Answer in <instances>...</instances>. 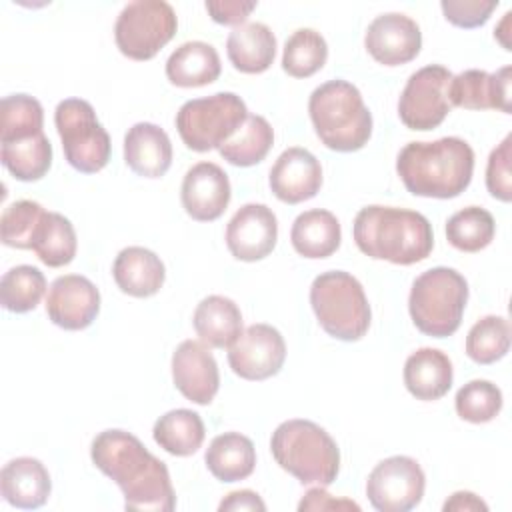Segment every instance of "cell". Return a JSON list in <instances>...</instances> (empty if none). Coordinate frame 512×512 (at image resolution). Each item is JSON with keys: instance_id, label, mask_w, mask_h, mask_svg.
<instances>
[{"instance_id": "35", "label": "cell", "mask_w": 512, "mask_h": 512, "mask_svg": "<svg viewBox=\"0 0 512 512\" xmlns=\"http://www.w3.org/2000/svg\"><path fill=\"white\" fill-rule=\"evenodd\" d=\"M46 292L44 274L30 264H20L4 272L0 280V302L8 312L24 314L34 310Z\"/></svg>"}, {"instance_id": "9", "label": "cell", "mask_w": 512, "mask_h": 512, "mask_svg": "<svg viewBox=\"0 0 512 512\" xmlns=\"http://www.w3.org/2000/svg\"><path fill=\"white\" fill-rule=\"evenodd\" d=\"M54 124L62 140L66 162L82 172H100L110 160V136L98 122L90 102L66 98L54 110Z\"/></svg>"}, {"instance_id": "1", "label": "cell", "mask_w": 512, "mask_h": 512, "mask_svg": "<svg viewBox=\"0 0 512 512\" xmlns=\"http://www.w3.org/2000/svg\"><path fill=\"white\" fill-rule=\"evenodd\" d=\"M94 466L118 484L126 510L172 512L176 494L168 466L150 454L130 432L110 428L100 432L90 446Z\"/></svg>"}, {"instance_id": "24", "label": "cell", "mask_w": 512, "mask_h": 512, "mask_svg": "<svg viewBox=\"0 0 512 512\" xmlns=\"http://www.w3.org/2000/svg\"><path fill=\"white\" fill-rule=\"evenodd\" d=\"M406 390L424 402H432L448 394L454 378L450 358L436 348H418L404 362Z\"/></svg>"}, {"instance_id": "29", "label": "cell", "mask_w": 512, "mask_h": 512, "mask_svg": "<svg viewBox=\"0 0 512 512\" xmlns=\"http://www.w3.org/2000/svg\"><path fill=\"white\" fill-rule=\"evenodd\" d=\"M204 462L216 480L238 482L254 472L256 448L248 436L240 432H224L212 438Z\"/></svg>"}, {"instance_id": "13", "label": "cell", "mask_w": 512, "mask_h": 512, "mask_svg": "<svg viewBox=\"0 0 512 512\" xmlns=\"http://www.w3.org/2000/svg\"><path fill=\"white\" fill-rule=\"evenodd\" d=\"M286 360L282 334L270 324H252L228 348V364L244 380L276 376Z\"/></svg>"}, {"instance_id": "41", "label": "cell", "mask_w": 512, "mask_h": 512, "mask_svg": "<svg viewBox=\"0 0 512 512\" xmlns=\"http://www.w3.org/2000/svg\"><path fill=\"white\" fill-rule=\"evenodd\" d=\"M510 150L512 134H508L488 156L486 164V188L492 198L500 202L512 200V174H510Z\"/></svg>"}, {"instance_id": "43", "label": "cell", "mask_w": 512, "mask_h": 512, "mask_svg": "<svg viewBox=\"0 0 512 512\" xmlns=\"http://www.w3.org/2000/svg\"><path fill=\"white\" fill-rule=\"evenodd\" d=\"M206 10L210 18L226 26H242L250 12L256 8L254 0H208Z\"/></svg>"}, {"instance_id": "44", "label": "cell", "mask_w": 512, "mask_h": 512, "mask_svg": "<svg viewBox=\"0 0 512 512\" xmlns=\"http://www.w3.org/2000/svg\"><path fill=\"white\" fill-rule=\"evenodd\" d=\"M298 510H360V506L346 498H334L324 490V486L310 488L300 500Z\"/></svg>"}, {"instance_id": "5", "label": "cell", "mask_w": 512, "mask_h": 512, "mask_svg": "<svg viewBox=\"0 0 512 512\" xmlns=\"http://www.w3.org/2000/svg\"><path fill=\"white\" fill-rule=\"evenodd\" d=\"M276 464L302 484L330 486L340 470V450L334 438L312 420H286L270 438Z\"/></svg>"}, {"instance_id": "19", "label": "cell", "mask_w": 512, "mask_h": 512, "mask_svg": "<svg viewBox=\"0 0 512 512\" xmlns=\"http://www.w3.org/2000/svg\"><path fill=\"white\" fill-rule=\"evenodd\" d=\"M270 190L286 204H300L314 198L322 186V166L318 158L300 146L286 148L270 168Z\"/></svg>"}, {"instance_id": "27", "label": "cell", "mask_w": 512, "mask_h": 512, "mask_svg": "<svg viewBox=\"0 0 512 512\" xmlns=\"http://www.w3.org/2000/svg\"><path fill=\"white\" fill-rule=\"evenodd\" d=\"M192 326L204 344L230 348L242 334V312L234 300L212 294L196 306Z\"/></svg>"}, {"instance_id": "31", "label": "cell", "mask_w": 512, "mask_h": 512, "mask_svg": "<svg viewBox=\"0 0 512 512\" xmlns=\"http://www.w3.org/2000/svg\"><path fill=\"white\" fill-rule=\"evenodd\" d=\"M78 248L72 222L58 212H44L32 238V250L38 260L50 268L66 266L74 260Z\"/></svg>"}, {"instance_id": "4", "label": "cell", "mask_w": 512, "mask_h": 512, "mask_svg": "<svg viewBox=\"0 0 512 512\" xmlns=\"http://www.w3.org/2000/svg\"><path fill=\"white\" fill-rule=\"evenodd\" d=\"M308 114L320 142L336 152H356L372 136V114L360 90L346 80H328L312 90Z\"/></svg>"}, {"instance_id": "15", "label": "cell", "mask_w": 512, "mask_h": 512, "mask_svg": "<svg viewBox=\"0 0 512 512\" xmlns=\"http://www.w3.org/2000/svg\"><path fill=\"white\" fill-rule=\"evenodd\" d=\"M364 46L376 62L384 66H400L418 56L422 48V32L410 16L386 12L368 24Z\"/></svg>"}, {"instance_id": "14", "label": "cell", "mask_w": 512, "mask_h": 512, "mask_svg": "<svg viewBox=\"0 0 512 512\" xmlns=\"http://www.w3.org/2000/svg\"><path fill=\"white\" fill-rule=\"evenodd\" d=\"M100 312L98 288L80 274L58 276L46 294V314L58 328L84 330Z\"/></svg>"}, {"instance_id": "21", "label": "cell", "mask_w": 512, "mask_h": 512, "mask_svg": "<svg viewBox=\"0 0 512 512\" xmlns=\"http://www.w3.org/2000/svg\"><path fill=\"white\" fill-rule=\"evenodd\" d=\"M124 162L144 178H160L172 164L168 134L152 122H136L124 136Z\"/></svg>"}, {"instance_id": "2", "label": "cell", "mask_w": 512, "mask_h": 512, "mask_svg": "<svg viewBox=\"0 0 512 512\" xmlns=\"http://www.w3.org/2000/svg\"><path fill=\"white\" fill-rule=\"evenodd\" d=\"M396 172L414 196L456 198L470 186L474 150L458 136L434 142H408L398 152Z\"/></svg>"}, {"instance_id": "16", "label": "cell", "mask_w": 512, "mask_h": 512, "mask_svg": "<svg viewBox=\"0 0 512 512\" xmlns=\"http://www.w3.org/2000/svg\"><path fill=\"white\" fill-rule=\"evenodd\" d=\"M276 240L278 220L266 204H244L226 226V246L242 262L266 258L274 250Z\"/></svg>"}, {"instance_id": "25", "label": "cell", "mask_w": 512, "mask_h": 512, "mask_svg": "<svg viewBox=\"0 0 512 512\" xmlns=\"http://www.w3.org/2000/svg\"><path fill=\"white\" fill-rule=\"evenodd\" d=\"M222 72L216 48L202 40L180 44L166 60V78L180 88H198L218 80Z\"/></svg>"}, {"instance_id": "46", "label": "cell", "mask_w": 512, "mask_h": 512, "mask_svg": "<svg viewBox=\"0 0 512 512\" xmlns=\"http://www.w3.org/2000/svg\"><path fill=\"white\" fill-rule=\"evenodd\" d=\"M444 512H474V510H482L486 512L488 510V504L484 500H480L474 492H468V490H460V492H454L442 506Z\"/></svg>"}, {"instance_id": "34", "label": "cell", "mask_w": 512, "mask_h": 512, "mask_svg": "<svg viewBox=\"0 0 512 512\" xmlns=\"http://www.w3.org/2000/svg\"><path fill=\"white\" fill-rule=\"evenodd\" d=\"M496 234L492 214L480 206H468L452 214L446 222V238L460 252H480Z\"/></svg>"}, {"instance_id": "23", "label": "cell", "mask_w": 512, "mask_h": 512, "mask_svg": "<svg viewBox=\"0 0 512 512\" xmlns=\"http://www.w3.org/2000/svg\"><path fill=\"white\" fill-rule=\"evenodd\" d=\"M112 276L116 286L134 298L154 296L164 280L166 268L160 256L142 246H128L118 252L112 264Z\"/></svg>"}, {"instance_id": "38", "label": "cell", "mask_w": 512, "mask_h": 512, "mask_svg": "<svg viewBox=\"0 0 512 512\" xmlns=\"http://www.w3.org/2000/svg\"><path fill=\"white\" fill-rule=\"evenodd\" d=\"M510 348V324L504 316L480 318L466 336V354L476 364H494Z\"/></svg>"}, {"instance_id": "45", "label": "cell", "mask_w": 512, "mask_h": 512, "mask_svg": "<svg viewBox=\"0 0 512 512\" xmlns=\"http://www.w3.org/2000/svg\"><path fill=\"white\" fill-rule=\"evenodd\" d=\"M220 512H238V510H258L264 512L266 504L254 490H236L230 492L218 506Z\"/></svg>"}, {"instance_id": "36", "label": "cell", "mask_w": 512, "mask_h": 512, "mask_svg": "<svg viewBox=\"0 0 512 512\" xmlns=\"http://www.w3.org/2000/svg\"><path fill=\"white\" fill-rule=\"evenodd\" d=\"M328 58V44L324 36L312 28H298L284 44L282 68L294 78H308L316 74Z\"/></svg>"}, {"instance_id": "7", "label": "cell", "mask_w": 512, "mask_h": 512, "mask_svg": "<svg viewBox=\"0 0 512 512\" xmlns=\"http://www.w3.org/2000/svg\"><path fill=\"white\" fill-rule=\"evenodd\" d=\"M310 304L318 324L336 340H360L372 320L370 304L362 284L344 270H328L314 278Z\"/></svg>"}, {"instance_id": "26", "label": "cell", "mask_w": 512, "mask_h": 512, "mask_svg": "<svg viewBox=\"0 0 512 512\" xmlns=\"http://www.w3.org/2000/svg\"><path fill=\"white\" fill-rule=\"evenodd\" d=\"M226 54L232 66L244 74L266 72L276 56V36L262 22L236 26L228 34Z\"/></svg>"}, {"instance_id": "42", "label": "cell", "mask_w": 512, "mask_h": 512, "mask_svg": "<svg viewBox=\"0 0 512 512\" xmlns=\"http://www.w3.org/2000/svg\"><path fill=\"white\" fill-rule=\"evenodd\" d=\"M498 0H442L444 18L458 28H478L488 22Z\"/></svg>"}, {"instance_id": "11", "label": "cell", "mask_w": 512, "mask_h": 512, "mask_svg": "<svg viewBox=\"0 0 512 512\" xmlns=\"http://www.w3.org/2000/svg\"><path fill=\"white\" fill-rule=\"evenodd\" d=\"M450 80L452 72L440 64H428L410 74L398 100L402 124L420 132L440 126L452 110L448 100Z\"/></svg>"}, {"instance_id": "22", "label": "cell", "mask_w": 512, "mask_h": 512, "mask_svg": "<svg viewBox=\"0 0 512 512\" xmlns=\"http://www.w3.org/2000/svg\"><path fill=\"white\" fill-rule=\"evenodd\" d=\"M52 490L46 466L32 456H20L4 464L0 472V492L4 500L22 510H34L46 504Z\"/></svg>"}, {"instance_id": "39", "label": "cell", "mask_w": 512, "mask_h": 512, "mask_svg": "<svg viewBox=\"0 0 512 512\" xmlns=\"http://www.w3.org/2000/svg\"><path fill=\"white\" fill-rule=\"evenodd\" d=\"M454 406L462 420L484 424L500 414L502 392L490 380H470L456 392Z\"/></svg>"}, {"instance_id": "10", "label": "cell", "mask_w": 512, "mask_h": 512, "mask_svg": "<svg viewBox=\"0 0 512 512\" xmlns=\"http://www.w3.org/2000/svg\"><path fill=\"white\" fill-rule=\"evenodd\" d=\"M178 28L174 8L164 0H134L122 8L114 24L118 50L132 60H150Z\"/></svg>"}, {"instance_id": "37", "label": "cell", "mask_w": 512, "mask_h": 512, "mask_svg": "<svg viewBox=\"0 0 512 512\" xmlns=\"http://www.w3.org/2000/svg\"><path fill=\"white\" fill-rule=\"evenodd\" d=\"M42 104L28 94H10L0 102V144L44 132Z\"/></svg>"}, {"instance_id": "40", "label": "cell", "mask_w": 512, "mask_h": 512, "mask_svg": "<svg viewBox=\"0 0 512 512\" xmlns=\"http://www.w3.org/2000/svg\"><path fill=\"white\" fill-rule=\"evenodd\" d=\"M46 210L34 200H16L4 208L0 218V238L10 248L32 250L34 232Z\"/></svg>"}, {"instance_id": "3", "label": "cell", "mask_w": 512, "mask_h": 512, "mask_svg": "<svg viewBox=\"0 0 512 512\" xmlns=\"http://www.w3.org/2000/svg\"><path fill=\"white\" fill-rule=\"evenodd\" d=\"M352 234L362 254L398 266L428 258L434 246L428 218L416 210L394 206L372 204L362 208L354 218Z\"/></svg>"}, {"instance_id": "33", "label": "cell", "mask_w": 512, "mask_h": 512, "mask_svg": "<svg viewBox=\"0 0 512 512\" xmlns=\"http://www.w3.org/2000/svg\"><path fill=\"white\" fill-rule=\"evenodd\" d=\"M0 158L6 170L22 182L40 180L52 166V144L44 132L2 142Z\"/></svg>"}, {"instance_id": "32", "label": "cell", "mask_w": 512, "mask_h": 512, "mask_svg": "<svg viewBox=\"0 0 512 512\" xmlns=\"http://www.w3.org/2000/svg\"><path fill=\"white\" fill-rule=\"evenodd\" d=\"M274 144V130L264 116L248 114L244 124L220 148V156L232 166L248 168L266 158Z\"/></svg>"}, {"instance_id": "8", "label": "cell", "mask_w": 512, "mask_h": 512, "mask_svg": "<svg viewBox=\"0 0 512 512\" xmlns=\"http://www.w3.org/2000/svg\"><path fill=\"white\" fill-rule=\"evenodd\" d=\"M248 118L244 100L234 92H216L194 98L176 112V130L182 142L194 152L220 148Z\"/></svg>"}, {"instance_id": "30", "label": "cell", "mask_w": 512, "mask_h": 512, "mask_svg": "<svg viewBox=\"0 0 512 512\" xmlns=\"http://www.w3.org/2000/svg\"><path fill=\"white\" fill-rule=\"evenodd\" d=\"M154 442L172 456L194 454L206 436L204 422L198 412L188 408H176L162 414L152 428Z\"/></svg>"}, {"instance_id": "17", "label": "cell", "mask_w": 512, "mask_h": 512, "mask_svg": "<svg viewBox=\"0 0 512 512\" xmlns=\"http://www.w3.org/2000/svg\"><path fill=\"white\" fill-rule=\"evenodd\" d=\"M172 380L178 392L194 404L206 406L220 388V372L204 342L184 340L172 354Z\"/></svg>"}, {"instance_id": "6", "label": "cell", "mask_w": 512, "mask_h": 512, "mask_svg": "<svg viewBox=\"0 0 512 512\" xmlns=\"http://www.w3.org/2000/svg\"><path fill=\"white\" fill-rule=\"evenodd\" d=\"M468 302L466 278L448 266L422 272L410 288L408 310L414 326L432 338L452 336Z\"/></svg>"}, {"instance_id": "12", "label": "cell", "mask_w": 512, "mask_h": 512, "mask_svg": "<svg viewBox=\"0 0 512 512\" xmlns=\"http://www.w3.org/2000/svg\"><path fill=\"white\" fill-rule=\"evenodd\" d=\"M426 476L410 456H390L378 462L366 480V496L380 512H408L424 496Z\"/></svg>"}, {"instance_id": "18", "label": "cell", "mask_w": 512, "mask_h": 512, "mask_svg": "<svg viewBox=\"0 0 512 512\" xmlns=\"http://www.w3.org/2000/svg\"><path fill=\"white\" fill-rule=\"evenodd\" d=\"M232 188L228 174L214 162L194 164L180 188V200L186 214L196 222H212L224 214L230 204Z\"/></svg>"}, {"instance_id": "28", "label": "cell", "mask_w": 512, "mask_h": 512, "mask_svg": "<svg viewBox=\"0 0 512 512\" xmlns=\"http://www.w3.org/2000/svg\"><path fill=\"white\" fill-rule=\"evenodd\" d=\"M342 228L338 218L322 208L306 210L296 216L290 230L294 250L304 258H328L340 248Z\"/></svg>"}, {"instance_id": "20", "label": "cell", "mask_w": 512, "mask_h": 512, "mask_svg": "<svg viewBox=\"0 0 512 512\" xmlns=\"http://www.w3.org/2000/svg\"><path fill=\"white\" fill-rule=\"evenodd\" d=\"M510 74L512 68L504 66L496 72L464 70L452 76L448 86V100L452 106L466 110H502L510 114Z\"/></svg>"}]
</instances>
